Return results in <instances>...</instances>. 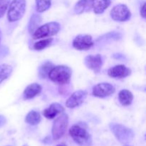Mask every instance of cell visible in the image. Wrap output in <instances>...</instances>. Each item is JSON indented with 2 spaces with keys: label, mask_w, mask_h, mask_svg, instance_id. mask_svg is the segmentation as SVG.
I'll list each match as a JSON object with an SVG mask.
<instances>
[{
  "label": "cell",
  "mask_w": 146,
  "mask_h": 146,
  "mask_svg": "<svg viewBox=\"0 0 146 146\" xmlns=\"http://www.w3.org/2000/svg\"><path fill=\"white\" fill-rule=\"evenodd\" d=\"M71 68L64 65L54 66L48 73V78L53 82L59 84H68L71 80Z\"/></svg>",
  "instance_id": "cell-1"
},
{
  "label": "cell",
  "mask_w": 146,
  "mask_h": 146,
  "mask_svg": "<svg viewBox=\"0 0 146 146\" xmlns=\"http://www.w3.org/2000/svg\"><path fill=\"white\" fill-rule=\"evenodd\" d=\"M110 128L120 143L127 144L134 138V132L128 127L118 123H111Z\"/></svg>",
  "instance_id": "cell-2"
},
{
  "label": "cell",
  "mask_w": 146,
  "mask_h": 146,
  "mask_svg": "<svg viewBox=\"0 0 146 146\" xmlns=\"http://www.w3.org/2000/svg\"><path fill=\"white\" fill-rule=\"evenodd\" d=\"M69 134L74 141L81 146H90L92 138L88 131L79 125H74L70 128Z\"/></svg>",
  "instance_id": "cell-3"
},
{
  "label": "cell",
  "mask_w": 146,
  "mask_h": 146,
  "mask_svg": "<svg viewBox=\"0 0 146 146\" xmlns=\"http://www.w3.org/2000/svg\"><path fill=\"white\" fill-rule=\"evenodd\" d=\"M26 10V0H13L9 5L7 18L11 22L22 18Z\"/></svg>",
  "instance_id": "cell-4"
},
{
  "label": "cell",
  "mask_w": 146,
  "mask_h": 146,
  "mask_svg": "<svg viewBox=\"0 0 146 146\" xmlns=\"http://www.w3.org/2000/svg\"><path fill=\"white\" fill-rule=\"evenodd\" d=\"M61 26L58 22L52 21V22L47 23L44 25L39 27L33 34L34 39L45 38V37L51 36L59 31Z\"/></svg>",
  "instance_id": "cell-5"
},
{
  "label": "cell",
  "mask_w": 146,
  "mask_h": 146,
  "mask_svg": "<svg viewBox=\"0 0 146 146\" xmlns=\"http://www.w3.org/2000/svg\"><path fill=\"white\" fill-rule=\"evenodd\" d=\"M68 123V117L63 113L54 121L52 126L53 138L56 141L59 140L65 134Z\"/></svg>",
  "instance_id": "cell-6"
},
{
  "label": "cell",
  "mask_w": 146,
  "mask_h": 146,
  "mask_svg": "<svg viewBox=\"0 0 146 146\" xmlns=\"http://www.w3.org/2000/svg\"><path fill=\"white\" fill-rule=\"evenodd\" d=\"M111 17L117 21H125L130 19L131 13L125 4H118L111 11Z\"/></svg>",
  "instance_id": "cell-7"
},
{
  "label": "cell",
  "mask_w": 146,
  "mask_h": 146,
  "mask_svg": "<svg viewBox=\"0 0 146 146\" xmlns=\"http://www.w3.org/2000/svg\"><path fill=\"white\" fill-rule=\"evenodd\" d=\"M115 88L112 84L108 83H101L93 88V95L98 98H106L115 93Z\"/></svg>",
  "instance_id": "cell-8"
},
{
  "label": "cell",
  "mask_w": 146,
  "mask_h": 146,
  "mask_svg": "<svg viewBox=\"0 0 146 146\" xmlns=\"http://www.w3.org/2000/svg\"><path fill=\"white\" fill-rule=\"evenodd\" d=\"M94 46L92 36L87 34H80L77 36L73 41V46L77 50L84 51L91 48Z\"/></svg>",
  "instance_id": "cell-9"
},
{
  "label": "cell",
  "mask_w": 146,
  "mask_h": 146,
  "mask_svg": "<svg viewBox=\"0 0 146 146\" xmlns=\"http://www.w3.org/2000/svg\"><path fill=\"white\" fill-rule=\"evenodd\" d=\"M87 96L86 91L79 90L75 91L66 101V106L68 108H74L76 107L79 106L84 103Z\"/></svg>",
  "instance_id": "cell-10"
},
{
  "label": "cell",
  "mask_w": 146,
  "mask_h": 146,
  "mask_svg": "<svg viewBox=\"0 0 146 146\" xmlns=\"http://www.w3.org/2000/svg\"><path fill=\"white\" fill-rule=\"evenodd\" d=\"M84 64L89 69L92 70L94 73H98L101 71L103 66V58L100 54L89 55L84 60Z\"/></svg>",
  "instance_id": "cell-11"
},
{
  "label": "cell",
  "mask_w": 146,
  "mask_h": 146,
  "mask_svg": "<svg viewBox=\"0 0 146 146\" xmlns=\"http://www.w3.org/2000/svg\"><path fill=\"white\" fill-rule=\"evenodd\" d=\"M131 70L124 65H117L109 68L108 74L112 78H123L131 75Z\"/></svg>",
  "instance_id": "cell-12"
},
{
  "label": "cell",
  "mask_w": 146,
  "mask_h": 146,
  "mask_svg": "<svg viewBox=\"0 0 146 146\" xmlns=\"http://www.w3.org/2000/svg\"><path fill=\"white\" fill-rule=\"evenodd\" d=\"M64 111V108L58 103H54L48 108H46L43 111V115L48 119H53L58 114L61 113Z\"/></svg>",
  "instance_id": "cell-13"
},
{
  "label": "cell",
  "mask_w": 146,
  "mask_h": 146,
  "mask_svg": "<svg viewBox=\"0 0 146 146\" xmlns=\"http://www.w3.org/2000/svg\"><path fill=\"white\" fill-rule=\"evenodd\" d=\"M41 91V86L38 84L34 83L29 84L24 91V99H31L34 98L36 96L40 94Z\"/></svg>",
  "instance_id": "cell-14"
},
{
  "label": "cell",
  "mask_w": 146,
  "mask_h": 146,
  "mask_svg": "<svg viewBox=\"0 0 146 146\" xmlns=\"http://www.w3.org/2000/svg\"><path fill=\"white\" fill-rule=\"evenodd\" d=\"M93 1L94 0H79L74 7L76 14H81L86 11H89L92 9Z\"/></svg>",
  "instance_id": "cell-15"
},
{
  "label": "cell",
  "mask_w": 146,
  "mask_h": 146,
  "mask_svg": "<svg viewBox=\"0 0 146 146\" xmlns=\"http://www.w3.org/2000/svg\"><path fill=\"white\" fill-rule=\"evenodd\" d=\"M111 0H94L92 9L95 14H102L110 6Z\"/></svg>",
  "instance_id": "cell-16"
},
{
  "label": "cell",
  "mask_w": 146,
  "mask_h": 146,
  "mask_svg": "<svg viewBox=\"0 0 146 146\" xmlns=\"http://www.w3.org/2000/svg\"><path fill=\"white\" fill-rule=\"evenodd\" d=\"M118 98H119L120 103L123 106H127L131 104L133 100V96L130 91L127 89H123L121 90L118 94Z\"/></svg>",
  "instance_id": "cell-17"
},
{
  "label": "cell",
  "mask_w": 146,
  "mask_h": 146,
  "mask_svg": "<svg viewBox=\"0 0 146 146\" xmlns=\"http://www.w3.org/2000/svg\"><path fill=\"white\" fill-rule=\"evenodd\" d=\"M26 123L31 125H36L41 121V115L36 111H31L28 113L25 118Z\"/></svg>",
  "instance_id": "cell-18"
},
{
  "label": "cell",
  "mask_w": 146,
  "mask_h": 146,
  "mask_svg": "<svg viewBox=\"0 0 146 146\" xmlns=\"http://www.w3.org/2000/svg\"><path fill=\"white\" fill-rule=\"evenodd\" d=\"M41 22V17L40 15L34 14L31 16L29 24V31L30 34H34V31L39 27V24Z\"/></svg>",
  "instance_id": "cell-19"
},
{
  "label": "cell",
  "mask_w": 146,
  "mask_h": 146,
  "mask_svg": "<svg viewBox=\"0 0 146 146\" xmlns=\"http://www.w3.org/2000/svg\"><path fill=\"white\" fill-rule=\"evenodd\" d=\"M12 72V67L8 64L0 65V84L7 79Z\"/></svg>",
  "instance_id": "cell-20"
},
{
  "label": "cell",
  "mask_w": 146,
  "mask_h": 146,
  "mask_svg": "<svg viewBox=\"0 0 146 146\" xmlns=\"http://www.w3.org/2000/svg\"><path fill=\"white\" fill-rule=\"evenodd\" d=\"M51 0H36V9L38 12H44L51 7Z\"/></svg>",
  "instance_id": "cell-21"
},
{
  "label": "cell",
  "mask_w": 146,
  "mask_h": 146,
  "mask_svg": "<svg viewBox=\"0 0 146 146\" xmlns=\"http://www.w3.org/2000/svg\"><path fill=\"white\" fill-rule=\"evenodd\" d=\"M54 67L53 64L51 62H46L43 64L42 66H41L39 68V76L41 78H46V76H48V73L51 71V68Z\"/></svg>",
  "instance_id": "cell-22"
},
{
  "label": "cell",
  "mask_w": 146,
  "mask_h": 146,
  "mask_svg": "<svg viewBox=\"0 0 146 146\" xmlns=\"http://www.w3.org/2000/svg\"><path fill=\"white\" fill-rule=\"evenodd\" d=\"M53 41V38H46V39L41 40V41H38V42L36 43L34 45V48L37 51H41V50L44 49V48H46L47 46L50 45L51 44Z\"/></svg>",
  "instance_id": "cell-23"
},
{
  "label": "cell",
  "mask_w": 146,
  "mask_h": 146,
  "mask_svg": "<svg viewBox=\"0 0 146 146\" xmlns=\"http://www.w3.org/2000/svg\"><path fill=\"white\" fill-rule=\"evenodd\" d=\"M10 0H0V18L4 16L9 5Z\"/></svg>",
  "instance_id": "cell-24"
},
{
  "label": "cell",
  "mask_w": 146,
  "mask_h": 146,
  "mask_svg": "<svg viewBox=\"0 0 146 146\" xmlns=\"http://www.w3.org/2000/svg\"><path fill=\"white\" fill-rule=\"evenodd\" d=\"M141 15L143 18H145V3H143L142 7H141Z\"/></svg>",
  "instance_id": "cell-25"
},
{
  "label": "cell",
  "mask_w": 146,
  "mask_h": 146,
  "mask_svg": "<svg viewBox=\"0 0 146 146\" xmlns=\"http://www.w3.org/2000/svg\"><path fill=\"white\" fill-rule=\"evenodd\" d=\"M6 123H7V119L5 117L2 115H0V128L2 127Z\"/></svg>",
  "instance_id": "cell-26"
},
{
  "label": "cell",
  "mask_w": 146,
  "mask_h": 146,
  "mask_svg": "<svg viewBox=\"0 0 146 146\" xmlns=\"http://www.w3.org/2000/svg\"><path fill=\"white\" fill-rule=\"evenodd\" d=\"M56 146H67V145L64 143H61V144H58V145H57Z\"/></svg>",
  "instance_id": "cell-27"
},
{
  "label": "cell",
  "mask_w": 146,
  "mask_h": 146,
  "mask_svg": "<svg viewBox=\"0 0 146 146\" xmlns=\"http://www.w3.org/2000/svg\"><path fill=\"white\" fill-rule=\"evenodd\" d=\"M1 31L0 29V42H1Z\"/></svg>",
  "instance_id": "cell-28"
},
{
  "label": "cell",
  "mask_w": 146,
  "mask_h": 146,
  "mask_svg": "<svg viewBox=\"0 0 146 146\" xmlns=\"http://www.w3.org/2000/svg\"><path fill=\"white\" fill-rule=\"evenodd\" d=\"M123 146H131V145H126V144H125V145H124Z\"/></svg>",
  "instance_id": "cell-29"
},
{
  "label": "cell",
  "mask_w": 146,
  "mask_h": 146,
  "mask_svg": "<svg viewBox=\"0 0 146 146\" xmlns=\"http://www.w3.org/2000/svg\"><path fill=\"white\" fill-rule=\"evenodd\" d=\"M23 146H28V145H27V144H26V145H24Z\"/></svg>",
  "instance_id": "cell-30"
}]
</instances>
